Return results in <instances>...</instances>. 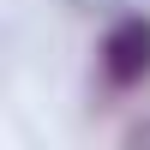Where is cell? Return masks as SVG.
<instances>
[{"instance_id":"1","label":"cell","mask_w":150,"mask_h":150,"mask_svg":"<svg viewBox=\"0 0 150 150\" xmlns=\"http://www.w3.org/2000/svg\"><path fill=\"white\" fill-rule=\"evenodd\" d=\"M96 72L114 90L150 84V12H114V24L96 42Z\"/></svg>"},{"instance_id":"2","label":"cell","mask_w":150,"mask_h":150,"mask_svg":"<svg viewBox=\"0 0 150 150\" xmlns=\"http://www.w3.org/2000/svg\"><path fill=\"white\" fill-rule=\"evenodd\" d=\"M78 18H108V12H120V0H66Z\"/></svg>"}]
</instances>
